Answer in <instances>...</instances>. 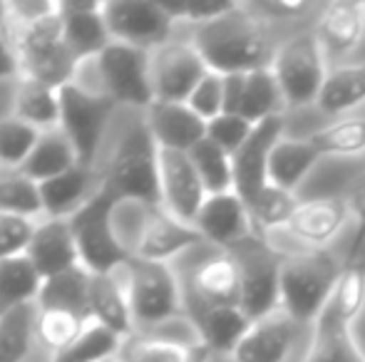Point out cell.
I'll return each instance as SVG.
<instances>
[{
    "label": "cell",
    "mask_w": 365,
    "mask_h": 362,
    "mask_svg": "<svg viewBox=\"0 0 365 362\" xmlns=\"http://www.w3.org/2000/svg\"><path fill=\"white\" fill-rule=\"evenodd\" d=\"M192 43L207 68L224 78L271 68L276 53L261 15L239 3L221 18L194 28Z\"/></svg>",
    "instance_id": "cell-1"
},
{
    "label": "cell",
    "mask_w": 365,
    "mask_h": 362,
    "mask_svg": "<svg viewBox=\"0 0 365 362\" xmlns=\"http://www.w3.org/2000/svg\"><path fill=\"white\" fill-rule=\"evenodd\" d=\"M102 186L117 203H142L162 208L159 193V144L147 127L145 112L122 129L110 161L105 166Z\"/></svg>",
    "instance_id": "cell-2"
},
{
    "label": "cell",
    "mask_w": 365,
    "mask_h": 362,
    "mask_svg": "<svg viewBox=\"0 0 365 362\" xmlns=\"http://www.w3.org/2000/svg\"><path fill=\"white\" fill-rule=\"evenodd\" d=\"M341 263L331 251H298L284 256L281 266V310L296 323L313 328L341 278Z\"/></svg>",
    "instance_id": "cell-3"
},
{
    "label": "cell",
    "mask_w": 365,
    "mask_h": 362,
    "mask_svg": "<svg viewBox=\"0 0 365 362\" xmlns=\"http://www.w3.org/2000/svg\"><path fill=\"white\" fill-rule=\"evenodd\" d=\"M117 275L125 283L137 333L187 318L182 278L172 268V263H152L130 258V263L120 268Z\"/></svg>",
    "instance_id": "cell-4"
},
{
    "label": "cell",
    "mask_w": 365,
    "mask_h": 362,
    "mask_svg": "<svg viewBox=\"0 0 365 362\" xmlns=\"http://www.w3.org/2000/svg\"><path fill=\"white\" fill-rule=\"evenodd\" d=\"M117 201L105 186L85 203L77 213L68 218L73 231L80 266L92 275L117 273L130 263L132 253L122 243L115 226Z\"/></svg>",
    "instance_id": "cell-5"
},
{
    "label": "cell",
    "mask_w": 365,
    "mask_h": 362,
    "mask_svg": "<svg viewBox=\"0 0 365 362\" xmlns=\"http://www.w3.org/2000/svg\"><path fill=\"white\" fill-rule=\"evenodd\" d=\"M316 33H298L279 45L271 60V73L284 95L286 110L316 105L328 78V63Z\"/></svg>",
    "instance_id": "cell-6"
},
{
    "label": "cell",
    "mask_w": 365,
    "mask_h": 362,
    "mask_svg": "<svg viewBox=\"0 0 365 362\" xmlns=\"http://www.w3.org/2000/svg\"><path fill=\"white\" fill-rule=\"evenodd\" d=\"M117 105L105 95L77 87L75 82L60 90V132L73 144L82 166H95L102 139L115 115Z\"/></svg>",
    "instance_id": "cell-7"
},
{
    "label": "cell",
    "mask_w": 365,
    "mask_h": 362,
    "mask_svg": "<svg viewBox=\"0 0 365 362\" xmlns=\"http://www.w3.org/2000/svg\"><path fill=\"white\" fill-rule=\"evenodd\" d=\"M102 95L117 107L147 112L154 105L152 90V53L130 45L112 43L95 58Z\"/></svg>",
    "instance_id": "cell-8"
},
{
    "label": "cell",
    "mask_w": 365,
    "mask_h": 362,
    "mask_svg": "<svg viewBox=\"0 0 365 362\" xmlns=\"http://www.w3.org/2000/svg\"><path fill=\"white\" fill-rule=\"evenodd\" d=\"M234 258L241 273V308L251 320L274 313L281 305V266L284 253L264 236H251L236 246Z\"/></svg>",
    "instance_id": "cell-9"
},
{
    "label": "cell",
    "mask_w": 365,
    "mask_h": 362,
    "mask_svg": "<svg viewBox=\"0 0 365 362\" xmlns=\"http://www.w3.org/2000/svg\"><path fill=\"white\" fill-rule=\"evenodd\" d=\"M179 278H182L187 313L241 305V273L231 251L212 248L204 258L194 261Z\"/></svg>",
    "instance_id": "cell-10"
},
{
    "label": "cell",
    "mask_w": 365,
    "mask_h": 362,
    "mask_svg": "<svg viewBox=\"0 0 365 362\" xmlns=\"http://www.w3.org/2000/svg\"><path fill=\"white\" fill-rule=\"evenodd\" d=\"M102 15L112 43L130 45L147 53L172 43V30L177 25L164 3L115 0V3H102Z\"/></svg>",
    "instance_id": "cell-11"
},
{
    "label": "cell",
    "mask_w": 365,
    "mask_h": 362,
    "mask_svg": "<svg viewBox=\"0 0 365 362\" xmlns=\"http://www.w3.org/2000/svg\"><path fill=\"white\" fill-rule=\"evenodd\" d=\"M209 73L212 70L192 40H172L162 45L152 53L154 102H187Z\"/></svg>",
    "instance_id": "cell-12"
},
{
    "label": "cell",
    "mask_w": 365,
    "mask_h": 362,
    "mask_svg": "<svg viewBox=\"0 0 365 362\" xmlns=\"http://www.w3.org/2000/svg\"><path fill=\"white\" fill-rule=\"evenodd\" d=\"M199 246H204V238L192 223L177 221L164 208H147L130 241V253L140 261L172 263Z\"/></svg>",
    "instance_id": "cell-13"
},
{
    "label": "cell",
    "mask_w": 365,
    "mask_h": 362,
    "mask_svg": "<svg viewBox=\"0 0 365 362\" xmlns=\"http://www.w3.org/2000/svg\"><path fill=\"white\" fill-rule=\"evenodd\" d=\"M159 193L169 216L194 226L209 193L187 151L159 149Z\"/></svg>",
    "instance_id": "cell-14"
},
{
    "label": "cell",
    "mask_w": 365,
    "mask_h": 362,
    "mask_svg": "<svg viewBox=\"0 0 365 362\" xmlns=\"http://www.w3.org/2000/svg\"><path fill=\"white\" fill-rule=\"evenodd\" d=\"M306 325L296 323L286 310L276 308L274 313L256 318L246 335L239 340L231 362H291Z\"/></svg>",
    "instance_id": "cell-15"
},
{
    "label": "cell",
    "mask_w": 365,
    "mask_h": 362,
    "mask_svg": "<svg viewBox=\"0 0 365 362\" xmlns=\"http://www.w3.org/2000/svg\"><path fill=\"white\" fill-rule=\"evenodd\" d=\"M351 218L353 208L348 198H308V201L298 203V208L293 211L289 226L284 231L301 243L303 251H326L341 236Z\"/></svg>",
    "instance_id": "cell-16"
},
{
    "label": "cell",
    "mask_w": 365,
    "mask_h": 362,
    "mask_svg": "<svg viewBox=\"0 0 365 362\" xmlns=\"http://www.w3.org/2000/svg\"><path fill=\"white\" fill-rule=\"evenodd\" d=\"M281 137H286L284 115L259 122L244 147L231 156L234 159V191L244 198V203L254 201L269 183V156Z\"/></svg>",
    "instance_id": "cell-17"
},
{
    "label": "cell",
    "mask_w": 365,
    "mask_h": 362,
    "mask_svg": "<svg viewBox=\"0 0 365 362\" xmlns=\"http://www.w3.org/2000/svg\"><path fill=\"white\" fill-rule=\"evenodd\" d=\"M194 228L204 238V243L219 251H234L236 246L256 236L249 208L236 191L212 193L204 201L199 216L194 218Z\"/></svg>",
    "instance_id": "cell-18"
},
{
    "label": "cell",
    "mask_w": 365,
    "mask_h": 362,
    "mask_svg": "<svg viewBox=\"0 0 365 362\" xmlns=\"http://www.w3.org/2000/svg\"><path fill=\"white\" fill-rule=\"evenodd\" d=\"M147 127L159 149L192 151L207 139V122L187 102H154L145 112Z\"/></svg>",
    "instance_id": "cell-19"
},
{
    "label": "cell",
    "mask_w": 365,
    "mask_h": 362,
    "mask_svg": "<svg viewBox=\"0 0 365 362\" xmlns=\"http://www.w3.org/2000/svg\"><path fill=\"white\" fill-rule=\"evenodd\" d=\"M25 258L33 263L43 280L80 266V256H77L68 218H40Z\"/></svg>",
    "instance_id": "cell-20"
},
{
    "label": "cell",
    "mask_w": 365,
    "mask_h": 362,
    "mask_svg": "<svg viewBox=\"0 0 365 362\" xmlns=\"http://www.w3.org/2000/svg\"><path fill=\"white\" fill-rule=\"evenodd\" d=\"M65 48L77 63L97 58L112 45L102 3H60Z\"/></svg>",
    "instance_id": "cell-21"
},
{
    "label": "cell",
    "mask_w": 365,
    "mask_h": 362,
    "mask_svg": "<svg viewBox=\"0 0 365 362\" xmlns=\"http://www.w3.org/2000/svg\"><path fill=\"white\" fill-rule=\"evenodd\" d=\"M313 33H316L326 58H346V55H351L363 43L365 3H353V0L328 3L318 15Z\"/></svg>",
    "instance_id": "cell-22"
},
{
    "label": "cell",
    "mask_w": 365,
    "mask_h": 362,
    "mask_svg": "<svg viewBox=\"0 0 365 362\" xmlns=\"http://www.w3.org/2000/svg\"><path fill=\"white\" fill-rule=\"evenodd\" d=\"M105 174H97L95 166L77 164L75 169L40 183L45 218H70L80 211L102 188Z\"/></svg>",
    "instance_id": "cell-23"
},
{
    "label": "cell",
    "mask_w": 365,
    "mask_h": 362,
    "mask_svg": "<svg viewBox=\"0 0 365 362\" xmlns=\"http://www.w3.org/2000/svg\"><path fill=\"white\" fill-rule=\"evenodd\" d=\"M192 330L197 333L199 343L214 355V358H229L239 340L246 335L254 320L246 315L241 305H226V308H207L187 313Z\"/></svg>",
    "instance_id": "cell-24"
},
{
    "label": "cell",
    "mask_w": 365,
    "mask_h": 362,
    "mask_svg": "<svg viewBox=\"0 0 365 362\" xmlns=\"http://www.w3.org/2000/svg\"><path fill=\"white\" fill-rule=\"evenodd\" d=\"M214 358L199 340L135 333L122 340L117 362H207Z\"/></svg>",
    "instance_id": "cell-25"
},
{
    "label": "cell",
    "mask_w": 365,
    "mask_h": 362,
    "mask_svg": "<svg viewBox=\"0 0 365 362\" xmlns=\"http://www.w3.org/2000/svg\"><path fill=\"white\" fill-rule=\"evenodd\" d=\"M90 318L92 323L105 325L120 338H130L137 333L125 283L117 273L90 278Z\"/></svg>",
    "instance_id": "cell-26"
},
{
    "label": "cell",
    "mask_w": 365,
    "mask_h": 362,
    "mask_svg": "<svg viewBox=\"0 0 365 362\" xmlns=\"http://www.w3.org/2000/svg\"><path fill=\"white\" fill-rule=\"evenodd\" d=\"M321 159L323 154L308 137H281L269 156V183L296 193Z\"/></svg>",
    "instance_id": "cell-27"
},
{
    "label": "cell",
    "mask_w": 365,
    "mask_h": 362,
    "mask_svg": "<svg viewBox=\"0 0 365 362\" xmlns=\"http://www.w3.org/2000/svg\"><path fill=\"white\" fill-rule=\"evenodd\" d=\"M90 278L87 268L77 266L68 273H60L55 278L43 280V288L35 300L40 310H68L80 315L82 320L92 323L90 318Z\"/></svg>",
    "instance_id": "cell-28"
},
{
    "label": "cell",
    "mask_w": 365,
    "mask_h": 362,
    "mask_svg": "<svg viewBox=\"0 0 365 362\" xmlns=\"http://www.w3.org/2000/svg\"><path fill=\"white\" fill-rule=\"evenodd\" d=\"M361 105H365V63L333 68L318 95V110L323 115L346 117Z\"/></svg>",
    "instance_id": "cell-29"
},
{
    "label": "cell",
    "mask_w": 365,
    "mask_h": 362,
    "mask_svg": "<svg viewBox=\"0 0 365 362\" xmlns=\"http://www.w3.org/2000/svg\"><path fill=\"white\" fill-rule=\"evenodd\" d=\"M365 358L358 350L351 328L333 320L331 315L321 313L313 323L311 340L303 353L301 362H363Z\"/></svg>",
    "instance_id": "cell-30"
},
{
    "label": "cell",
    "mask_w": 365,
    "mask_h": 362,
    "mask_svg": "<svg viewBox=\"0 0 365 362\" xmlns=\"http://www.w3.org/2000/svg\"><path fill=\"white\" fill-rule=\"evenodd\" d=\"M10 115L40 132L60 129V90L45 87L30 80H18Z\"/></svg>",
    "instance_id": "cell-31"
},
{
    "label": "cell",
    "mask_w": 365,
    "mask_h": 362,
    "mask_svg": "<svg viewBox=\"0 0 365 362\" xmlns=\"http://www.w3.org/2000/svg\"><path fill=\"white\" fill-rule=\"evenodd\" d=\"M365 310V261L363 253L353 256L348 253L346 263L341 268V278L331 295V303L326 305L323 313L331 315L333 320H338L346 328H353L358 318Z\"/></svg>",
    "instance_id": "cell-32"
},
{
    "label": "cell",
    "mask_w": 365,
    "mask_h": 362,
    "mask_svg": "<svg viewBox=\"0 0 365 362\" xmlns=\"http://www.w3.org/2000/svg\"><path fill=\"white\" fill-rule=\"evenodd\" d=\"M77 164H80V161H77V154H75L73 144L68 142V137L60 129H53V132H43V137H40V142L35 144L28 161L23 164L20 174H25L35 183H43V181H50V179H55V176L65 174V171L75 169Z\"/></svg>",
    "instance_id": "cell-33"
},
{
    "label": "cell",
    "mask_w": 365,
    "mask_h": 362,
    "mask_svg": "<svg viewBox=\"0 0 365 362\" xmlns=\"http://www.w3.org/2000/svg\"><path fill=\"white\" fill-rule=\"evenodd\" d=\"M284 95H281V87L276 82L271 68H261L244 75V92H241L236 115L249 119L251 124H259L264 119L284 115Z\"/></svg>",
    "instance_id": "cell-34"
},
{
    "label": "cell",
    "mask_w": 365,
    "mask_h": 362,
    "mask_svg": "<svg viewBox=\"0 0 365 362\" xmlns=\"http://www.w3.org/2000/svg\"><path fill=\"white\" fill-rule=\"evenodd\" d=\"M35 323H38L35 303L0 313V362H23L33 353L38 343Z\"/></svg>",
    "instance_id": "cell-35"
},
{
    "label": "cell",
    "mask_w": 365,
    "mask_h": 362,
    "mask_svg": "<svg viewBox=\"0 0 365 362\" xmlns=\"http://www.w3.org/2000/svg\"><path fill=\"white\" fill-rule=\"evenodd\" d=\"M40 288H43V278L25 256L0 261V313L35 303Z\"/></svg>",
    "instance_id": "cell-36"
},
{
    "label": "cell",
    "mask_w": 365,
    "mask_h": 362,
    "mask_svg": "<svg viewBox=\"0 0 365 362\" xmlns=\"http://www.w3.org/2000/svg\"><path fill=\"white\" fill-rule=\"evenodd\" d=\"M308 139L323 156H361L365 154V117L351 115L311 132Z\"/></svg>",
    "instance_id": "cell-37"
},
{
    "label": "cell",
    "mask_w": 365,
    "mask_h": 362,
    "mask_svg": "<svg viewBox=\"0 0 365 362\" xmlns=\"http://www.w3.org/2000/svg\"><path fill=\"white\" fill-rule=\"evenodd\" d=\"M298 203L301 201L296 198V193L284 191V188L266 183L264 191H261L251 203H246L256 236L284 231V228L289 226L293 211L298 208Z\"/></svg>",
    "instance_id": "cell-38"
},
{
    "label": "cell",
    "mask_w": 365,
    "mask_h": 362,
    "mask_svg": "<svg viewBox=\"0 0 365 362\" xmlns=\"http://www.w3.org/2000/svg\"><path fill=\"white\" fill-rule=\"evenodd\" d=\"M87 320L80 315L68 313V310H40L38 308V323H35V335L38 343L48 350L50 355H60L75 343L87 328Z\"/></svg>",
    "instance_id": "cell-39"
},
{
    "label": "cell",
    "mask_w": 365,
    "mask_h": 362,
    "mask_svg": "<svg viewBox=\"0 0 365 362\" xmlns=\"http://www.w3.org/2000/svg\"><path fill=\"white\" fill-rule=\"evenodd\" d=\"M122 340L117 333L107 330L100 323H90L82 335L70 345L65 353L55 355L50 362H107L115 360L122 348Z\"/></svg>",
    "instance_id": "cell-40"
},
{
    "label": "cell",
    "mask_w": 365,
    "mask_h": 362,
    "mask_svg": "<svg viewBox=\"0 0 365 362\" xmlns=\"http://www.w3.org/2000/svg\"><path fill=\"white\" fill-rule=\"evenodd\" d=\"M43 132L30 127L28 122L8 115L0 117V166L8 171H20Z\"/></svg>",
    "instance_id": "cell-41"
},
{
    "label": "cell",
    "mask_w": 365,
    "mask_h": 362,
    "mask_svg": "<svg viewBox=\"0 0 365 362\" xmlns=\"http://www.w3.org/2000/svg\"><path fill=\"white\" fill-rule=\"evenodd\" d=\"M189 156H192L204 186H207L209 196L234 191V159L221 147L214 144L212 139H204L189 151Z\"/></svg>",
    "instance_id": "cell-42"
},
{
    "label": "cell",
    "mask_w": 365,
    "mask_h": 362,
    "mask_svg": "<svg viewBox=\"0 0 365 362\" xmlns=\"http://www.w3.org/2000/svg\"><path fill=\"white\" fill-rule=\"evenodd\" d=\"M0 213H15L25 218H45L40 183L28 179L20 171L0 176Z\"/></svg>",
    "instance_id": "cell-43"
},
{
    "label": "cell",
    "mask_w": 365,
    "mask_h": 362,
    "mask_svg": "<svg viewBox=\"0 0 365 362\" xmlns=\"http://www.w3.org/2000/svg\"><path fill=\"white\" fill-rule=\"evenodd\" d=\"M35 228H38L35 218L15 216V213H0V261L25 256L30 241H33Z\"/></svg>",
    "instance_id": "cell-44"
},
{
    "label": "cell",
    "mask_w": 365,
    "mask_h": 362,
    "mask_svg": "<svg viewBox=\"0 0 365 362\" xmlns=\"http://www.w3.org/2000/svg\"><path fill=\"white\" fill-rule=\"evenodd\" d=\"M254 127L256 124H251L241 115H226L224 112V115H219L217 119H212L207 124V139H212L226 154L234 156L244 147V142L251 137Z\"/></svg>",
    "instance_id": "cell-45"
},
{
    "label": "cell",
    "mask_w": 365,
    "mask_h": 362,
    "mask_svg": "<svg viewBox=\"0 0 365 362\" xmlns=\"http://www.w3.org/2000/svg\"><path fill=\"white\" fill-rule=\"evenodd\" d=\"M187 105L192 107L207 124L212 119H217L219 115H224V75L209 73L207 78L197 85V90L192 92Z\"/></svg>",
    "instance_id": "cell-46"
},
{
    "label": "cell",
    "mask_w": 365,
    "mask_h": 362,
    "mask_svg": "<svg viewBox=\"0 0 365 362\" xmlns=\"http://www.w3.org/2000/svg\"><path fill=\"white\" fill-rule=\"evenodd\" d=\"M234 5L236 3H179V5L164 3V8L169 10L174 23H192L194 28H199V25H207L212 20L221 18L224 13H229Z\"/></svg>",
    "instance_id": "cell-47"
},
{
    "label": "cell",
    "mask_w": 365,
    "mask_h": 362,
    "mask_svg": "<svg viewBox=\"0 0 365 362\" xmlns=\"http://www.w3.org/2000/svg\"><path fill=\"white\" fill-rule=\"evenodd\" d=\"M3 5L10 25H33L60 10V3H40V0H15V3Z\"/></svg>",
    "instance_id": "cell-48"
},
{
    "label": "cell",
    "mask_w": 365,
    "mask_h": 362,
    "mask_svg": "<svg viewBox=\"0 0 365 362\" xmlns=\"http://www.w3.org/2000/svg\"><path fill=\"white\" fill-rule=\"evenodd\" d=\"M3 80H20V60L15 53L13 38H10L5 5L0 3V82Z\"/></svg>",
    "instance_id": "cell-49"
},
{
    "label": "cell",
    "mask_w": 365,
    "mask_h": 362,
    "mask_svg": "<svg viewBox=\"0 0 365 362\" xmlns=\"http://www.w3.org/2000/svg\"><path fill=\"white\" fill-rule=\"evenodd\" d=\"M351 201V208H353V218H356V238H353L351 243V251L353 256H358V253L363 251V243H365V183L353 191V196L348 198Z\"/></svg>",
    "instance_id": "cell-50"
},
{
    "label": "cell",
    "mask_w": 365,
    "mask_h": 362,
    "mask_svg": "<svg viewBox=\"0 0 365 362\" xmlns=\"http://www.w3.org/2000/svg\"><path fill=\"white\" fill-rule=\"evenodd\" d=\"M256 10H259L261 15H266V18H274V20H293L306 13L308 5L306 3H281V0H276V3L256 5Z\"/></svg>",
    "instance_id": "cell-51"
},
{
    "label": "cell",
    "mask_w": 365,
    "mask_h": 362,
    "mask_svg": "<svg viewBox=\"0 0 365 362\" xmlns=\"http://www.w3.org/2000/svg\"><path fill=\"white\" fill-rule=\"evenodd\" d=\"M241 92H244V75H226L224 78V112L236 115L239 112Z\"/></svg>",
    "instance_id": "cell-52"
},
{
    "label": "cell",
    "mask_w": 365,
    "mask_h": 362,
    "mask_svg": "<svg viewBox=\"0 0 365 362\" xmlns=\"http://www.w3.org/2000/svg\"><path fill=\"white\" fill-rule=\"evenodd\" d=\"M207 362H217V358H209V360H207Z\"/></svg>",
    "instance_id": "cell-53"
},
{
    "label": "cell",
    "mask_w": 365,
    "mask_h": 362,
    "mask_svg": "<svg viewBox=\"0 0 365 362\" xmlns=\"http://www.w3.org/2000/svg\"><path fill=\"white\" fill-rule=\"evenodd\" d=\"M107 362H117V360H107Z\"/></svg>",
    "instance_id": "cell-54"
},
{
    "label": "cell",
    "mask_w": 365,
    "mask_h": 362,
    "mask_svg": "<svg viewBox=\"0 0 365 362\" xmlns=\"http://www.w3.org/2000/svg\"><path fill=\"white\" fill-rule=\"evenodd\" d=\"M363 362H365V360H363Z\"/></svg>",
    "instance_id": "cell-55"
}]
</instances>
